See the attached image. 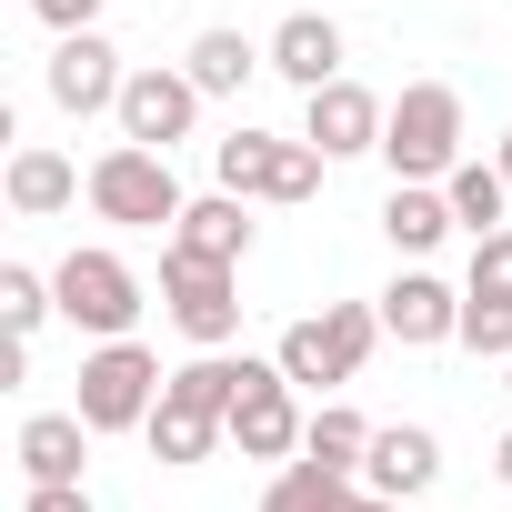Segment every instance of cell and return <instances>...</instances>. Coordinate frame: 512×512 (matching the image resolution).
I'll return each mask as SVG.
<instances>
[{"label": "cell", "instance_id": "1", "mask_svg": "<svg viewBox=\"0 0 512 512\" xmlns=\"http://www.w3.org/2000/svg\"><path fill=\"white\" fill-rule=\"evenodd\" d=\"M382 161H392V181H442L462 161V91L452 81H402V101L382 121Z\"/></svg>", "mask_w": 512, "mask_h": 512}, {"label": "cell", "instance_id": "2", "mask_svg": "<svg viewBox=\"0 0 512 512\" xmlns=\"http://www.w3.org/2000/svg\"><path fill=\"white\" fill-rule=\"evenodd\" d=\"M91 211L121 221V231H161V221H181L191 201H181V181H171V151H151V141H111V151L91 161Z\"/></svg>", "mask_w": 512, "mask_h": 512}, {"label": "cell", "instance_id": "3", "mask_svg": "<svg viewBox=\"0 0 512 512\" xmlns=\"http://www.w3.org/2000/svg\"><path fill=\"white\" fill-rule=\"evenodd\" d=\"M372 342H382V302H322L312 322L282 332L272 362H282L292 382H322V392H332V382H352V372L372 362Z\"/></svg>", "mask_w": 512, "mask_h": 512}, {"label": "cell", "instance_id": "4", "mask_svg": "<svg viewBox=\"0 0 512 512\" xmlns=\"http://www.w3.org/2000/svg\"><path fill=\"white\" fill-rule=\"evenodd\" d=\"M161 382H171V372L121 332V342H101V352L81 362V402H71V412H81L91 432H141V422L161 412Z\"/></svg>", "mask_w": 512, "mask_h": 512}, {"label": "cell", "instance_id": "5", "mask_svg": "<svg viewBox=\"0 0 512 512\" xmlns=\"http://www.w3.org/2000/svg\"><path fill=\"white\" fill-rule=\"evenodd\" d=\"M161 312H171V332H181L191 352H221V342L241 332V282H231V262H191V251L171 241V251H161Z\"/></svg>", "mask_w": 512, "mask_h": 512}, {"label": "cell", "instance_id": "6", "mask_svg": "<svg viewBox=\"0 0 512 512\" xmlns=\"http://www.w3.org/2000/svg\"><path fill=\"white\" fill-rule=\"evenodd\" d=\"M211 171H221V191H241V201H312V191H322V151H312V141H272V131L211 141Z\"/></svg>", "mask_w": 512, "mask_h": 512}, {"label": "cell", "instance_id": "7", "mask_svg": "<svg viewBox=\"0 0 512 512\" xmlns=\"http://www.w3.org/2000/svg\"><path fill=\"white\" fill-rule=\"evenodd\" d=\"M51 292H61V322H81L91 342H121L141 322V272L121 262V251H71V262L51 272Z\"/></svg>", "mask_w": 512, "mask_h": 512}, {"label": "cell", "instance_id": "8", "mask_svg": "<svg viewBox=\"0 0 512 512\" xmlns=\"http://www.w3.org/2000/svg\"><path fill=\"white\" fill-rule=\"evenodd\" d=\"M302 382L282 372V362H251L241 372V402H231V442H241V462H292L302 452V402H292Z\"/></svg>", "mask_w": 512, "mask_h": 512}, {"label": "cell", "instance_id": "9", "mask_svg": "<svg viewBox=\"0 0 512 512\" xmlns=\"http://www.w3.org/2000/svg\"><path fill=\"white\" fill-rule=\"evenodd\" d=\"M201 101H211V91H201L191 71H161V61H151V71H131V81H121V111H111V121H121V141L171 151V141H191Z\"/></svg>", "mask_w": 512, "mask_h": 512}, {"label": "cell", "instance_id": "10", "mask_svg": "<svg viewBox=\"0 0 512 512\" xmlns=\"http://www.w3.org/2000/svg\"><path fill=\"white\" fill-rule=\"evenodd\" d=\"M382 121H392V101H372L362 81H322V91H302V141H312L322 161L382 151Z\"/></svg>", "mask_w": 512, "mask_h": 512}, {"label": "cell", "instance_id": "11", "mask_svg": "<svg viewBox=\"0 0 512 512\" xmlns=\"http://www.w3.org/2000/svg\"><path fill=\"white\" fill-rule=\"evenodd\" d=\"M121 51L101 41V31H61V51H51V101L71 111V121H91V111H121Z\"/></svg>", "mask_w": 512, "mask_h": 512}, {"label": "cell", "instance_id": "12", "mask_svg": "<svg viewBox=\"0 0 512 512\" xmlns=\"http://www.w3.org/2000/svg\"><path fill=\"white\" fill-rule=\"evenodd\" d=\"M382 332H392V342H412V352L462 342V292H452V282H432V272H402V282L382 292Z\"/></svg>", "mask_w": 512, "mask_h": 512}, {"label": "cell", "instance_id": "13", "mask_svg": "<svg viewBox=\"0 0 512 512\" xmlns=\"http://www.w3.org/2000/svg\"><path fill=\"white\" fill-rule=\"evenodd\" d=\"M442 482V442L422 432V422H392V432H372V452H362V492H382V502H412V492H432Z\"/></svg>", "mask_w": 512, "mask_h": 512}, {"label": "cell", "instance_id": "14", "mask_svg": "<svg viewBox=\"0 0 512 512\" xmlns=\"http://www.w3.org/2000/svg\"><path fill=\"white\" fill-rule=\"evenodd\" d=\"M0 191H11V211H21V221H51V211H71V201L91 191V171H71L61 151H41V141H31V151H11Z\"/></svg>", "mask_w": 512, "mask_h": 512}, {"label": "cell", "instance_id": "15", "mask_svg": "<svg viewBox=\"0 0 512 512\" xmlns=\"http://www.w3.org/2000/svg\"><path fill=\"white\" fill-rule=\"evenodd\" d=\"M262 51H272V71H282L292 91H322V81H342V31H332L322 11H292V21H282Z\"/></svg>", "mask_w": 512, "mask_h": 512}, {"label": "cell", "instance_id": "16", "mask_svg": "<svg viewBox=\"0 0 512 512\" xmlns=\"http://www.w3.org/2000/svg\"><path fill=\"white\" fill-rule=\"evenodd\" d=\"M91 442H101V432H91L81 412H31V422H21V472H31V482H81Z\"/></svg>", "mask_w": 512, "mask_h": 512}, {"label": "cell", "instance_id": "17", "mask_svg": "<svg viewBox=\"0 0 512 512\" xmlns=\"http://www.w3.org/2000/svg\"><path fill=\"white\" fill-rule=\"evenodd\" d=\"M171 241L191 251V262H231V272H241V251H251V211H241V191H211V201H191V211L171 221Z\"/></svg>", "mask_w": 512, "mask_h": 512}, {"label": "cell", "instance_id": "18", "mask_svg": "<svg viewBox=\"0 0 512 512\" xmlns=\"http://www.w3.org/2000/svg\"><path fill=\"white\" fill-rule=\"evenodd\" d=\"M442 201H452V221L482 241V231H502V211H512V181H502V161H452V171H442Z\"/></svg>", "mask_w": 512, "mask_h": 512}, {"label": "cell", "instance_id": "19", "mask_svg": "<svg viewBox=\"0 0 512 512\" xmlns=\"http://www.w3.org/2000/svg\"><path fill=\"white\" fill-rule=\"evenodd\" d=\"M382 231H392V251H432V241H442V231H462V221H452L442 181H392V201H382Z\"/></svg>", "mask_w": 512, "mask_h": 512}, {"label": "cell", "instance_id": "20", "mask_svg": "<svg viewBox=\"0 0 512 512\" xmlns=\"http://www.w3.org/2000/svg\"><path fill=\"white\" fill-rule=\"evenodd\" d=\"M262 512H362V482L352 472H322V462H282Z\"/></svg>", "mask_w": 512, "mask_h": 512}, {"label": "cell", "instance_id": "21", "mask_svg": "<svg viewBox=\"0 0 512 512\" xmlns=\"http://www.w3.org/2000/svg\"><path fill=\"white\" fill-rule=\"evenodd\" d=\"M181 71H191V81H201V91L221 101V91H241L251 71H272V51H251L241 31H201V41L181 51Z\"/></svg>", "mask_w": 512, "mask_h": 512}, {"label": "cell", "instance_id": "22", "mask_svg": "<svg viewBox=\"0 0 512 512\" xmlns=\"http://www.w3.org/2000/svg\"><path fill=\"white\" fill-rule=\"evenodd\" d=\"M221 432H231L221 412H191V402H171V392H161V412L141 422V442H151L161 462H211V442H221Z\"/></svg>", "mask_w": 512, "mask_h": 512}, {"label": "cell", "instance_id": "23", "mask_svg": "<svg viewBox=\"0 0 512 512\" xmlns=\"http://www.w3.org/2000/svg\"><path fill=\"white\" fill-rule=\"evenodd\" d=\"M362 452H372V422H362V412L322 402V412L302 422V462H322V472H352V482H362Z\"/></svg>", "mask_w": 512, "mask_h": 512}, {"label": "cell", "instance_id": "24", "mask_svg": "<svg viewBox=\"0 0 512 512\" xmlns=\"http://www.w3.org/2000/svg\"><path fill=\"white\" fill-rule=\"evenodd\" d=\"M241 372H251V362H231V352H191V362H181L161 392H171V402H191V412H221V422H231V402H241Z\"/></svg>", "mask_w": 512, "mask_h": 512}, {"label": "cell", "instance_id": "25", "mask_svg": "<svg viewBox=\"0 0 512 512\" xmlns=\"http://www.w3.org/2000/svg\"><path fill=\"white\" fill-rule=\"evenodd\" d=\"M51 312H61V292H51L31 262H11V272H0V322H11V342H31Z\"/></svg>", "mask_w": 512, "mask_h": 512}, {"label": "cell", "instance_id": "26", "mask_svg": "<svg viewBox=\"0 0 512 512\" xmlns=\"http://www.w3.org/2000/svg\"><path fill=\"white\" fill-rule=\"evenodd\" d=\"M462 342H472V352H492V362H512V302L462 292Z\"/></svg>", "mask_w": 512, "mask_h": 512}, {"label": "cell", "instance_id": "27", "mask_svg": "<svg viewBox=\"0 0 512 512\" xmlns=\"http://www.w3.org/2000/svg\"><path fill=\"white\" fill-rule=\"evenodd\" d=\"M462 292H492V302H512V221L472 241V282H462Z\"/></svg>", "mask_w": 512, "mask_h": 512}, {"label": "cell", "instance_id": "28", "mask_svg": "<svg viewBox=\"0 0 512 512\" xmlns=\"http://www.w3.org/2000/svg\"><path fill=\"white\" fill-rule=\"evenodd\" d=\"M21 512H101V502H91V482H31Z\"/></svg>", "mask_w": 512, "mask_h": 512}, {"label": "cell", "instance_id": "29", "mask_svg": "<svg viewBox=\"0 0 512 512\" xmlns=\"http://www.w3.org/2000/svg\"><path fill=\"white\" fill-rule=\"evenodd\" d=\"M31 11H41L51 31H91V21H101V0H31Z\"/></svg>", "mask_w": 512, "mask_h": 512}, {"label": "cell", "instance_id": "30", "mask_svg": "<svg viewBox=\"0 0 512 512\" xmlns=\"http://www.w3.org/2000/svg\"><path fill=\"white\" fill-rule=\"evenodd\" d=\"M362 512H412V502H382V492H362Z\"/></svg>", "mask_w": 512, "mask_h": 512}, {"label": "cell", "instance_id": "31", "mask_svg": "<svg viewBox=\"0 0 512 512\" xmlns=\"http://www.w3.org/2000/svg\"><path fill=\"white\" fill-rule=\"evenodd\" d=\"M492 161H502V181H512V131H502V151H492Z\"/></svg>", "mask_w": 512, "mask_h": 512}, {"label": "cell", "instance_id": "32", "mask_svg": "<svg viewBox=\"0 0 512 512\" xmlns=\"http://www.w3.org/2000/svg\"><path fill=\"white\" fill-rule=\"evenodd\" d=\"M492 472H502V482H512V432H502V462H492Z\"/></svg>", "mask_w": 512, "mask_h": 512}, {"label": "cell", "instance_id": "33", "mask_svg": "<svg viewBox=\"0 0 512 512\" xmlns=\"http://www.w3.org/2000/svg\"><path fill=\"white\" fill-rule=\"evenodd\" d=\"M502 392H512V382H502Z\"/></svg>", "mask_w": 512, "mask_h": 512}]
</instances>
